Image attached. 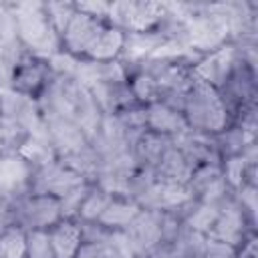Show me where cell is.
Returning <instances> with one entry per match:
<instances>
[{
    "label": "cell",
    "mask_w": 258,
    "mask_h": 258,
    "mask_svg": "<svg viewBox=\"0 0 258 258\" xmlns=\"http://www.w3.org/2000/svg\"><path fill=\"white\" fill-rule=\"evenodd\" d=\"M196 165L185 157V153L175 145H173L163 153V157L159 159V163L155 165V179L157 181H169V183H189V177L194 173Z\"/></svg>",
    "instance_id": "obj_13"
},
{
    "label": "cell",
    "mask_w": 258,
    "mask_h": 258,
    "mask_svg": "<svg viewBox=\"0 0 258 258\" xmlns=\"http://www.w3.org/2000/svg\"><path fill=\"white\" fill-rule=\"evenodd\" d=\"M145 119H147V129L153 133H159V135L179 137L185 131H189L183 113L175 111V109H171L159 101L145 107Z\"/></svg>",
    "instance_id": "obj_11"
},
{
    "label": "cell",
    "mask_w": 258,
    "mask_h": 258,
    "mask_svg": "<svg viewBox=\"0 0 258 258\" xmlns=\"http://www.w3.org/2000/svg\"><path fill=\"white\" fill-rule=\"evenodd\" d=\"M109 4H111V2H75V8H77L79 12H83V14L93 16V18L107 20Z\"/></svg>",
    "instance_id": "obj_23"
},
{
    "label": "cell",
    "mask_w": 258,
    "mask_h": 258,
    "mask_svg": "<svg viewBox=\"0 0 258 258\" xmlns=\"http://www.w3.org/2000/svg\"><path fill=\"white\" fill-rule=\"evenodd\" d=\"M16 40L30 52L44 56L52 52H60V38L50 26L42 4H26L20 6L14 14Z\"/></svg>",
    "instance_id": "obj_2"
},
{
    "label": "cell",
    "mask_w": 258,
    "mask_h": 258,
    "mask_svg": "<svg viewBox=\"0 0 258 258\" xmlns=\"http://www.w3.org/2000/svg\"><path fill=\"white\" fill-rule=\"evenodd\" d=\"M42 10H44L50 26L58 34V38L64 32V28L69 26V22L75 16V12H77L75 10V2H44L42 4Z\"/></svg>",
    "instance_id": "obj_20"
},
{
    "label": "cell",
    "mask_w": 258,
    "mask_h": 258,
    "mask_svg": "<svg viewBox=\"0 0 258 258\" xmlns=\"http://www.w3.org/2000/svg\"><path fill=\"white\" fill-rule=\"evenodd\" d=\"M62 220L60 200L52 196H34V194H16L10 208V224L20 226L22 230H48Z\"/></svg>",
    "instance_id": "obj_4"
},
{
    "label": "cell",
    "mask_w": 258,
    "mask_h": 258,
    "mask_svg": "<svg viewBox=\"0 0 258 258\" xmlns=\"http://www.w3.org/2000/svg\"><path fill=\"white\" fill-rule=\"evenodd\" d=\"M204 258H236V248L218 242V240H210L206 242V250H204Z\"/></svg>",
    "instance_id": "obj_22"
},
{
    "label": "cell",
    "mask_w": 258,
    "mask_h": 258,
    "mask_svg": "<svg viewBox=\"0 0 258 258\" xmlns=\"http://www.w3.org/2000/svg\"><path fill=\"white\" fill-rule=\"evenodd\" d=\"M256 232L248 234L246 240L236 248V258H258V248H256Z\"/></svg>",
    "instance_id": "obj_24"
},
{
    "label": "cell",
    "mask_w": 258,
    "mask_h": 258,
    "mask_svg": "<svg viewBox=\"0 0 258 258\" xmlns=\"http://www.w3.org/2000/svg\"><path fill=\"white\" fill-rule=\"evenodd\" d=\"M236 60H238V50H236V44L234 42H226L222 46H218L216 50L212 52H206L202 54L194 67H191V75L216 89H220L230 73L234 71L236 67Z\"/></svg>",
    "instance_id": "obj_10"
},
{
    "label": "cell",
    "mask_w": 258,
    "mask_h": 258,
    "mask_svg": "<svg viewBox=\"0 0 258 258\" xmlns=\"http://www.w3.org/2000/svg\"><path fill=\"white\" fill-rule=\"evenodd\" d=\"M127 252L137 258L161 246V210L141 208L133 222L121 232Z\"/></svg>",
    "instance_id": "obj_7"
},
{
    "label": "cell",
    "mask_w": 258,
    "mask_h": 258,
    "mask_svg": "<svg viewBox=\"0 0 258 258\" xmlns=\"http://www.w3.org/2000/svg\"><path fill=\"white\" fill-rule=\"evenodd\" d=\"M113 194H109L107 189L99 187L97 183H91L79 210H77V216L75 220L77 222H97L101 218V214L105 212V208L109 206Z\"/></svg>",
    "instance_id": "obj_18"
},
{
    "label": "cell",
    "mask_w": 258,
    "mask_h": 258,
    "mask_svg": "<svg viewBox=\"0 0 258 258\" xmlns=\"http://www.w3.org/2000/svg\"><path fill=\"white\" fill-rule=\"evenodd\" d=\"M48 240L54 258H75L79 246L83 244V230L77 220L62 218L52 228H48Z\"/></svg>",
    "instance_id": "obj_14"
},
{
    "label": "cell",
    "mask_w": 258,
    "mask_h": 258,
    "mask_svg": "<svg viewBox=\"0 0 258 258\" xmlns=\"http://www.w3.org/2000/svg\"><path fill=\"white\" fill-rule=\"evenodd\" d=\"M125 46V32L111 26L109 22L103 26V30L97 34L93 44L89 46L83 60L89 62H113L119 60Z\"/></svg>",
    "instance_id": "obj_12"
},
{
    "label": "cell",
    "mask_w": 258,
    "mask_h": 258,
    "mask_svg": "<svg viewBox=\"0 0 258 258\" xmlns=\"http://www.w3.org/2000/svg\"><path fill=\"white\" fill-rule=\"evenodd\" d=\"M24 258H54L48 230H28L26 232V256Z\"/></svg>",
    "instance_id": "obj_21"
},
{
    "label": "cell",
    "mask_w": 258,
    "mask_h": 258,
    "mask_svg": "<svg viewBox=\"0 0 258 258\" xmlns=\"http://www.w3.org/2000/svg\"><path fill=\"white\" fill-rule=\"evenodd\" d=\"M173 145V137H167V135H159V133H153L149 129H145L133 143L131 147V153L135 157V161L143 167H149V169H155V165L159 163V159L163 157V153Z\"/></svg>",
    "instance_id": "obj_16"
},
{
    "label": "cell",
    "mask_w": 258,
    "mask_h": 258,
    "mask_svg": "<svg viewBox=\"0 0 258 258\" xmlns=\"http://www.w3.org/2000/svg\"><path fill=\"white\" fill-rule=\"evenodd\" d=\"M26 256V230L16 224H8L0 232V258H24Z\"/></svg>",
    "instance_id": "obj_19"
},
{
    "label": "cell",
    "mask_w": 258,
    "mask_h": 258,
    "mask_svg": "<svg viewBox=\"0 0 258 258\" xmlns=\"http://www.w3.org/2000/svg\"><path fill=\"white\" fill-rule=\"evenodd\" d=\"M167 18V4L163 2H111L107 22L125 34L153 32Z\"/></svg>",
    "instance_id": "obj_3"
},
{
    "label": "cell",
    "mask_w": 258,
    "mask_h": 258,
    "mask_svg": "<svg viewBox=\"0 0 258 258\" xmlns=\"http://www.w3.org/2000/svg\"><path fill=\"white\" fill-rule=\"evenodd\" d=\"M85 183L87 181L77 171L67 167L60 159H52L40 167L30 169V173L26 177V194L52 196V198L60 200Z\"/></svg>",
    "instance_id": "obj_6"
},
{
    "label": "cell",
    "mask_w": 258,
    "mask_h": 258,
    "mask_svg": "<svg viewBox=\"0 0 258 258\" xmlns=\"http://www.w3.org/2000/svg\"><path fill=\"white\" fill-rule=\"evenodd\" d=\"M127 85H129V91L133 95V99L147 107L151 103L157 101L159 97V87H157V81L153 75H149L147 71L135 67V69H129V79H127Z\"/></svg>",
    "instance_id": "obj_17"
},
{
    "label": "cell",
    "mask_w": 258,
    "mask_h": 258,
    "mask_svg": "<svg viewBox=\"0 0 258 258\" xmlns=\"http://www.w3.org/2000/svg\"><path fill=\"white\" fill-rule=\"evenodd\" d=\"M52 75H54V71H52L48 58L22 48L12 67L8 85L14 93L36 101L38 95L44 91V87L50 83Z\"/></svg>",
    "instance_id": "obj_5"
},
{
    "label": "cell",
    "mask_w": 258,
    "mask_h": 258,
    "mask_svg": "<svg viewBox=\"0 0 258 258\" xmlns=\"http://www.w3.org/2000/svg\"><path fill=\"white\" fill-rule=\"evenodd\" d=\"M139 212L141 206L137 204V200L129 196H113L97 224L107 232H123Z\"/></svg>",
    "instance_id": "obj_15"
},
{
    "label": "cell",
    "mask_w": 258,
    "mask_h": 258,
    "mask_svg": "<svg viewBox=\"0 0 258 258\" xmlns=\"http://www.w3.org/2000/svg\"><path fill=\"white\" fill-rule=\"evenodd\" d=\"M105 24H107V20L93 18V16L77 10L75 16L71 18L69 26L64 28V32L60 34V52H64L77 60H83L89 46L93 44V40L97 38V34L103 30Z\"/></svg>",
    "instance_id": "obj_9"
},
{
    "label": "cell",
    "mask_w": 258,
    "mask_h": 258,
    "mask_svg": "<svg viewBox=\"0 0 258 258\" xmlns=\"http://www.w3.org/2000/svg\"><path fill=\"white\" fill-rule=\"evenodd\" d=\"M252 232H254V222L246 216L242 206L232 196L230 200H226L220 206L218 218H216L212 230L208 232V238L224 242L232 248H238L246 240V236L252 234Z\"/></svg>",
    "instance_id": "obj_8"
},
{
    "label": "cell",
    "mask_w": 258,
    "mask_h": 258,
    "mask_svg": "<svg viewBox=\"0 0 258 258\" xmlns=\"http://www.w3.org/2000/svg\"><path fill=\"white\" fill-rule=\"evenodd\" d=\"M183 117L189 131L204 135H216L232 125V117L220 97V91L196 77L185 95Z\"/></svg>",
    "instance_id": "obj_1"
}]
</instances>
